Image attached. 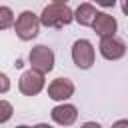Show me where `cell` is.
Returning a JSON list of instances; mask_svg holds the SVG:
<instances>
[{
    "label": "cell",
    "instance_id": "cell-1",
    "mask_svg": "<svg viewBox=\"0 0 128 128\" xmlns=\"http://www.w3.org/2000/svg\"><path fill=\"white\" fill-rule=\"evenodd\" d=\"M72 20H74V12H72L66 4H60V2L48 4V6L42 10V16H40V24H44V26H48V28L68 26Z\"/></svg>",
    "mask_w": 128,
    "mask_h": 128
},
{
    "label": "cell",
    "instance_id": "cell-2",
    "mask_svg": "<svg viewBox=\"0 0 128 128\" xmlns=\"http://www.w3.org/2000/svg\"><path fill=\"white\" fill-rule=\"evenodd\" d=\"M38 28H40V18L34 12H30V10H24L16 18V22H14V30H16V36L20 40H32V38H36Z\"/></svg>",
    "mask_w": 128,
    "mask_h": 128
},
{
    "label": "cell",
    "instance_id": "cell-3",
    "mask_svg": "<svg viewBox=\"0 0 128 128\" xmlns=\"http://www.w3.org/2000/svg\"><path fill=\"white\" fill-rule=\"evenodd\" d=\"M30 64H32V70L40 72V74H48L52 68H54V52L44 46V44H38L30 50V56H28Z\"/></svg>",
    "mask_w": 128,
    "mask_h": 128
},
{
    "label": "cell",
    "instance_id": "cell-4",
    "mask_svg": "<svg viewBox=\"0 0 128 128\" xmlns=\"http://www.w3.org/2000/svg\"><path fill=\"white\" fill-rule=\"evenodd\" d=\"M72 60L78 68L82 70H88L92 64H94V46L88 42V40H76L72 44Z\"/></svg>",
    "mask_w": 128,
    "mask_h": 128
},
{
    "label": "cell",
    "instance_id": "cell-5",
    "mask_svg": "<svg viewBox=\"0 0 128 128\" xmlns=\"http://www.w3.org/2000/svg\"><path fill=\"white\" fill-rule=\"evenodd\" d=\"M18 88L24 96H36L42 88H44V74L36 72V70H26L20 76Z\"/></svg>",
    "mask_w": 128,
    "mask_h": 128
},
{
    "label": "cell",
    "instance_id": "cell-6",
    "mask_svg": "<svg viewBox=\"0 0 128 128\" xmlns=\"http://www.w3.org/2000/svg\"><path fill=\"white\" fill-rule=\"evenodd\" d=\"M100 54L106 60H118L126 54V44L116 36H104L100 40Z\"/></svg>",
    "mask_w": 128,
    "mask_h": 128
},
{
    "label": "cell",
    "instance_id": "cell-7",
    "mask_svg": "<svg viewBox=\"0 0 128 128\" xmlns=\"http://www.w3.org/2000/svg\"><path fill=\"white\" fill-rule=\"evenodd\" d=\"M74 94V82L68 78H56L48 86V96L52 100H68Z\"/></svg>",
    "mask_w": 128,
    "mask_h": 128
},
{
    "label": "cell",
    "instance_id": "cell-8",
    "mask_svg": "<svg viewBox=\"0 0 128 128\" xmlns=\"http://www.w3.org/2000/svg\"><path fill=\"white\" fill-rule=\"evenodd\" d=\"M92 28H94V32L100 38H104V36H114L118 24H116L114 16H110L106 12H98L96 18H94V22H92Z\"/></svg>",
    "mask_w": 128,
    "mask_h": 128
},
{
    "label": "cell",
    "instance_id": "cell-9",
    "mask_svg": "<svg viewBox=\"0 0 128 128\" xmlns=\"http://www.w3.org/2000/svg\"><path fill=\"white\" fill-rule=\"evenodd\" d=\"M50 116H52V120H54L56 124H60V126H70V124L76 122L78 110H76V106H72V104H60V106H54V108H52Z\"/></svg>",
    "mask_w": 128,
    "mask_h": 128
},
{
    "label": "cell",
    "instance_id": "cell-10",
    "mask_svg": "<svg viewBox=\"0 0 128 128\" xmlns=\"http://www.w3.org/2000/svg\"><path fill=\"white\" fill-rule=\"evenodd\" d=\"M96 14H98V12H96V8H94L92 4H80V6L76 8V12H74V20H76L78 24H82V26H92Z\"/></svg>",
    "mask_w": 128,
    "mask_h": 128
},
{
    "label": "cell",
    "instance_id": "cell-11",
    "mask_svg": "<svg viewBox=\"0 0 128 128\" xmlns=\"http://www.w3.org/2000/svg\"><path fill=\"white\" fill-rule=\"evenodd\" d=\"M14 24V14L8 6H0V30H6Z\"/></svg>",
    "mask_w": 128,
    "mask_h": 128
},
{
    "label": "cell",
    "instance_id": "cell-12",
    "mask_svg": "<svg viewBox=\"0 0 128 128\" xmlns=\"http://www.w3.org/2000/svg\"><path fill=\"white\" fill-rule=\"evenodd\" d=\"M12 112H14L12 104H10V102H6V100H0V124L8 122V120L12 118Z\"/></svg>",
    "mask_w": 128,
    "mask_h": 128
},
{
    "label": "cell",
    "instance_id": "cell-13",
    "mask_svg": "<svg viewBox=\"0 0 128 128\" xmlns=\"http://www.w3.org/2000/svg\"><path fill=\"white\" fill-rule=\"evenodd\" d=\"M8 90H10V80H8L6 74L0 72V94H2V92H8Z\"/></svg>",
    "mask_w": 128,
    "mask_h": 128
},
{
    "label": "cell",
    "instance_id": "cell-14",
    "mask_svg": "<svg viewBox=\"0 0 128 128\" xmlns=\"http://www.w3.org/2000/svg\"><path fill=\"white\" fill-rule=\"evenodd\" d=\"M96 4H100V6H104V8H110V6H114L116 4V0H94Z\"/></svg>",
    "mask_w": 128,
    "mask_h": 128
},
{
    "label": "cell",
    "instance_id": "cell-15",
    "mask_svg": "<svg viewBox=\"0 0 128 128\" xmlns=\"http://www.w3.org/2000/svg\"><path fill=\"white\" fill-rule=\"evenodd\" d=\"M112 128H128V120H116L112 124Z\"/></svg>",
    "mask_w": 128,
    "mask_h": 128
},
{
    "label": "cell",
    "instance_id": "cell-16",
    "mask_svg": "<svg viewBox=\"0 0 128 128\" xmlns=\"http://www.w3.org/2000/svg\"><path fill=\"white\" fill-rule=\"evenodd\" d=\"M80 128H102V126H100L98 122H84Z\"/></svg>",
    "mask_w": 128,
    "mask_h": 128
},
{
    "label": "cell",
    "instance_id": "cell-17",
    "mask_svg": "<svg viewBox=\"0 0 128 128\" xmlns=\"http://www.w3.org/2000/svg\"><path fill=\"white\" fill-rule=\"evenodd\" d=\"M122 12L128 16V0H122Z\"/></svg>",
    "mask_w": 128,
    "mask_h": 128
},
{
    "label": "cell",
    "instance_id": "cell-18",
    "mask_svg": "<svg viewBox=\"0 0 128 128\" xmlns=\"http://www.w3.org/2000/svg\"><path fill=\"white\" fill-rule=\"evenodd\" d=\"M34 128H52V126H50V124H36Z\"/></svg>",
    "mask_w": 128,
    "mask_h": 128
},
{
    "label": "cell",
    "instance_id": "cell-19",
    "mask_svg": "<svg viewBox=\"0 0 128 128\" xmlns=\"http://www.w3.org/2000/svg\"><path fill=\"white\" fill-rule=\"evenodd\" d=\"M54 2H60V4H66L68 0H54Z\"/></svg>",
    "mask_w": 128,
    "mask_h": 128
},
{
    "label": "cell",
    "instance_id": "cell-20",
    "mask_svg": "<svg viewBox=\"0 0 128 128\" xmlns=\"http://www.w3.org/2000/svg\"><path fill=\"white\" fill-rule=\"evenodd\" d=\"M16 128H30V126H16Z\"/></svg>",
    "mask_w": 128,
    "mask_h": 128
}]
</instances>
